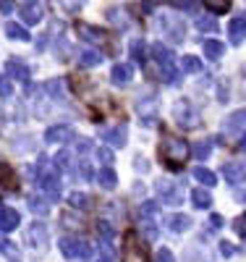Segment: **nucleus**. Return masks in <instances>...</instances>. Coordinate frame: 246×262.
<instances>
[{
  "label": "nucleus",
  "mask_w": 246,
  "mask_h": 262,
  "mask_svg": "<svg viewBox=\"0 0 246 262\" xmlns=\"http://www.w3.org/2000/svg\"><path fill=\"white\" fill-rule=\"evenodd\" d=\"M160 155H163L170 165H175V163H184V160H186L189 147H186L184 139H173V137H168V139L163 142V147H160Z\"/></svg>",
  "instance_id": "f257e3e1"
},
{
  "label": "nucleus",
  "mask_w": 246,
  "mask_h": 262,
  "mask_svg": "<svg viewBox=\"0 0 246 262\" xmlns=\"http://www.w3.org/2000/svg\"><path fill=\"white\" fill-rule=\"evenodd\" d=\"M60 252L65 257H71V259H86L89 254H92L89 244L79 242V238H60Z\"/></svg>",
  "instance_id": "f03ea898"
},
{
  "label": "nucleus",
  "mask_w": 246,
  "mask_h": 262,
  "mask_svg": "<svg viewBox=\"0 0 246 262\" xmlns=\"http://www.w3.org/2000/svg\"><path fill=\"white\" fill-rule=\"evenodd\" d=\"M6 74H8V79H16V81H21V84H27L29 76H32L29 66H27L24 60H18V58H11V60L6 63Z\"/></svg>",
  "instance_id": "7ed1b4c3"
},
{
  "label": "nucleus",
  "mask_w": 246,
  "mask_h": 262,
  "mask_svg": "<svg viewBox=\"0 0 246 262\" xmlns=\"http://www.w3.org/2000/svg\"><path fill=\"white\" fill-rule=\"evenodd\" d=\"M42 16H44L42 0H24V6H21V18H24L27 24H37V21H42Z\"/></svg>",
  "instance_id": "20e7f679"
},
{
  "label": "nucleus",
  "mask_w": 246,
  "mask_h": 262,
  "mask_svg": "<svg viewBox=\"0 0 246 262\" xmlns=\"http://www.w3.org/2000/svg\"><path fill=\"white\" fill-rule=\"evenodd\" d=\"M39 186L42 191L50 196V200H58L60 196V181H58V173H39Z\"/></svg>",
  "instance_id": "39448f33"
},
{
  "label": "nucleus",
  "mask_w": 246,
  "mask_h": 262,
  "mask_svg": "<svg viewBox=\"0 0 246 262\" xmlns=\"http://www.w3.org/2000/svg\"><path fill=\"white\" fill-rule=\"evenodd\" d=\"M21 223V215L13 207H3L0 205V231H13Z\"/></svg>",
  "instance_id": "423d86ee"
},
{
  "label": "nucleus",
  "mask_w": 246,
  "mask_h": 262,
  "mask_svg": "<svg viewBox=\"0 0 246 262\" xmlns=\"http://www.w3.org/2000/svg\"><path fill=\"white\" fill-rule=\"evenodd\" d=\"M27 238H29V244L34 247H39V249H44V244H48V228H44L42 223H34L29 231H27Z\"/></svg>",
  "instance_id": "0eeeda50"
},
{
  "label": "nucleus",
  "mask_w": 246,
  "mask_h": 262,
  "mask_svg": "<svg viewBox=\"0 0 246 262\" xmlns=\"http://www.w3.org/2000/svg\"><path fill=\"white\" fill-rule=\"evenodd\" d=\"M163 24H165V29H168V39L170 42H181L184 39V24H181V21H175V18H165L163 21Z\"/></svg>",
  "instance_id": "6e6552de"
},
{
  "label": "nucleus",
  "mask_w": 246,
  "mask_h": 262,
  "mask_svg": "<svg viewBox=\"0 0 246 262\" xmlns=\"http://www.w3.org/2000/svg\"><path fill=\"white\" fill-rule=\"evenodd\" d=\"M44 139L48 142H65V139H71V128L69 126H53V128H48Z\"/></svg>",
  "instance_id": "1a4fd4ad"
},
{
  "label": "nucleus",
  "mask_w": 246,
  "mask_h": 262,
  "mask_svg": "<svg viewBox=\"0 0 246 262\" xmlns=\"http://www.w3.org/2000/svg\"><path fill=\"white\" fill-rule=\"evenodd\" d=\"M123 259H126V262H144V252H142L137 244H133V236H128V244H126Z\"/></svg>",
  "instance_id": "9d476101"
},
{
  "label": "nucleus",
  "mask_w": 246,
  "mask_h": 262,
  "mask_svg": "<svg viewBox=\"0 0 246 262\" xmlns=\"http://www.w3.org/2000/svg\"><path fill=\"white\" fill-rule=\"evenodd\" d=\"M228 32H231V42H233V45H238V42L243 39V32H246V18H233Z\"/></svg>",
  "instance_id": "9b49d317"
},
{
  "label": "nucleus",
  "mask_w": 246,
  "mask_h": 262,
  "mask_svg": "<svg viewBox=\"0 0 246 262\" xmlns=\"http://www.w3.org/2000/svg\"><path fill=\"white\" fill-rule=\"evenodd\" d=\"M6 34L11 39H18V42H27L29 39V32L21 27V24H13V21H8V24H6Z\"/></svg>",
  "instance_id": "f8f14e48"
},
{
  "label": "nucleus",
  "mask_w": 246,
  "mask_h": 262,
  "mask_svg": "<svg viewBox=\"0 0 246 262\" xmlns=\"http://www.w3.org/2000/svg\"><path fill=\"white\" fill-rule=\"evenodd\" d=\"M131 81V66H116L113 69V84H128Z\"/></svg>",
  "instance_id": "ddd939ff"
},
{
  "label": "nucleus",
  "mask_w": 246,
  "mask_h": 262,
  "mask_svg": "<svg viewBox=\"0 0 246 262\" xmlns=\"http://www.w3.org/2000/svg\"><path fill=\"white\" fill-rule=\"evenodd\" d=\"M29 210L37 212V215H44V212L50 210V205H48V200H44V196H32V200H29Z\"/></svg>",
  "instance_id": "4468645a"
},
{
  "label": "nucleus",
  "mask_w": 246,
  "mask_h": 262,
  "mask_svg": "<svg viewBox=\"0 0 246 262\" xmlns=\"http://www.w3.org/2000/svg\"><path fill=\"white\" fill-rule=\"evenodd\" d=\"M205 53H207L212 60H217L222 53H226V48H222L220 42H215V39H207V42H205Z\"/></svg>",
  "instance_id": "2eb2a0df"
},
{
  "label": "nucleus",
  "mask_w": 246,
  "mask_h": 262,
  "mask_svg": "<svg viewBox=\"0 0 246 262\" xmlns=\"http://www.w3.org/2000/svg\"><path fill=\"white\" fill-rule=\"evenodd\" d=\"M100 60H102V55L95 53V50H84V53L79 55V63H81V66H97Z\"/></svg>",
  "instance_id": "dca6fc26"
},
{
  "label": "nucleus",
  "mask_w": 246,
  "mask_h": 262,
  "mask_svg": "<svg viewBox=\"0 0 246 262\" xmlns=\"http://www.w3.org/2000/svg\"><path fill=\"white\" fill-rule=\"evenodd\" d=\"M44 90H48L53 97L60 100V97H63V81H60V79H50L48 84H44Z\"/></svg>",
  "instance_id": "f3484780"
},
{
  "label": "nucleus",
  "mask_w": 246,
  "mask_h": 262,
  "mask_svg": "<svg viewBox=\"0 0 246 262\" xmlns=\"http://www.w3.org/2000/svg\"><path fill=\"white\" fill-rule=\"evenodd\" d=\"M11 95H13V84L8 74H0V97H11Z\"/></svg>",
  "instance_id": "a211bd4d"
},
{
  "label": "nucleus",
  "mask_w": 246,
  "mask_h": 262,
  "mask_svg": "<svg viewBox=\"0 0 246 262\" xmlns=\"http://www.w3.org/2000/svg\"><path fill=\"white\" fill-rule=\"evenodd\" d=\"M205 6H207L210 11H215V13H222V11H228L231 0H205Z\"/></svg>",
  "instance_id": "6ab92c4d"
},
{
  "label": "nucleus",
  "mask_w": 246,
  "mask_h": 262,
  "mask_svg": "<svg viewBox=\"0 0 246 262\" xmlns=\"http://www.w3.org/2000/svg\"><path fill=\"white\" fill-rule=\"evenodd\" d=\"M97 181H100L105 189H113V186H116V173H113V170H102L100 176H97Z\"/></svg>",
  "instance_id": "aec40b11"
},
{
  "label": "nucleus",
  "mask_w": 246,
  "mask_h": 262,
  "mask_svg": "<svg viewBox=\"0 0 246 262\" xmlns=\"http://www.w3.org/2000/svg\"><path fill=\"white\" fill-rule=\"evenodd\" d=\"M196 27L202 29V32H215V18H210V16H202V18H196Z\"/></svg>",
  "instance_id": "412c9836"
},
{
  "label": "nucleus",
  "mask_w": 246,
  "mask_h": 262,
  "mask_svg": "<svg viewBox=\"0 0 246 262\" xmlns=\"http://www.w3.org/2000/svg\"><path fill=\"white\" fill-rule=\"evenodd\" d=\"M105 137H110V142H116V144H123V142H126V139H123V137H126V128H123V126H121V128H113V131H107Z\"/></svg>",
  "instance_id": "4be33fe9"
},
{
  "label": "nucleus",
  "mask_w": 246,
  "mask_h": 262,
  "mask_svg": "<svg viewBox=\"0 0 246 262\" xmlns=\"http://www.w3.org/2000/svg\"><path fill=\"white\" fill-rule=\"evenodd\" d=\"M0 173H3V186H6V189H13L16 181L11 179V168H8V165H0Z\"/></svg>",
  "instance_id": "5701e85b"
},
{
  "label": "nucleus",
  "mask_w": 246,
  "mask_h": 262,
  "mask_svg": "<svg viewBox=\"0 0 246 262\" xmlns=\"http://www.w3.org/2000/svg\"><path fill=\"white\" fill-rule=\"evenodd\" d=\"M184 69H186V71H199V69H202V63H199L194 55H186V58H184Z\"/></svg>",
  "instance_id": "b1692460"
},
{
  "label": "nucleus",
  "mask_w": 246,
  "mask_h": 262,
  "mask_svg": "<svg viewBox=\"0 0 246 262\" xmlns=\"http://www.w3.org/2000/svg\"><path fill=\"white\" fill-rule=\"evenodd\" d=\"M194 176H196L199 181H202V184H215V176H212L210 170H205V168H199V170L194 173Z\"/></svg>",
  "instance_id": "393cba45"
},
{
  "label": "nucleus",
  "mask_w": 246,
  "mask_h": 262,
  "mask_svg": "<svg viewBox=\"0 0 246 262\" xmlns=\"http://www.w3.org/2000/svg\"><path fill=\"white\" fill-rule=\"evenodd\" d=\"M194 205H196V207H207V205H210V196H207L205 191H194Z\"/></svg>",
  "instance_id": "a878e982"
},
{
  "label": "nucleus",
  "mask_w": 246,
  "mask_h": 262,
  "mask_svg": "<svg viewBox=\"0 0 246 262\" xmlns=\"http://www.w3.org/2000/svg\"><path fill=\"white\" fill-rule=\"evenodd\" d=\"M86 202H89L86 194H71V205H74V207H84Z\"/></svg>",
  "instance_id": "bb28decb"
},
{
  "label": "nucleus",
  "mask_w": 246,
  "mask_h": 262,
  "mask_svg": "<svg viewBox=\"0 0 246 262\" xmlns=\"http://www.w3.org/2000/svg\"><path fill=\"white\" fill-rule=\"evenodd\" d=\"M170 226H173L175 231H184V228H189V217H173Z\"/></svg>",
  "instance_id": "cd10ccee"
},
{
  "label": "nucleus",
  "mask_w": 246,
  "mask_h": 262,
  "mask_svg": "<svg viewBox=\"0 0 246 262\" xmlns=\"http://www.w3.org/2000/svg\"><path fill=\"white\" fill-rule=\"evenodd\" d=\"M0 13H13V0H0Z\"/></svg>",
  "instance_id": "c85d7f7f"
},
{
  "label": "nucleus",
  "mask_w": 246,
  "mask_h": 262,
  "mask_svg": "<svg viewBox=\"0 0 246 262\" xmlns=\"http://www.w3.org/2000/svg\"><path fill=\"white\" fill-rule=\"evenodd\" d=\"M97 158H100L102 163H110V160H113V155H110L107 149H100V152H97Z\"/></svg>",
  "instance_id": "c756f323"
},
{
  "label": "nucleus",
  "mask_w": 246,
  "mask_h": 262,
  "mask_svg": "<svg viewBox=\"0 0 246 262\" xmlns=\"http://www.w3.org/2000/svg\"><path fill=\"white\" fill-rule=\"evenodd\" d=\"M158 262H173V257H170V252H160V257H158Z\"/></svg>",
  "instance_id": "7c9ffc66"
},
{
  "label": "nucleus",
  "mask_w": 246,
  "mask_h": 262,
  "mask_svg": "<svg viewBox=\"0 0 246 262\" xmlns=\"http://www.w3.org/2000/svg\"><path fill=\"white\" fill-rule=\"evenodd\" d=\"M207 152H210V147H207V144H199V147H196V155H199V158H205Z\"/></svg>",
  "instance_id": "2f4dec72"
},
{
  "label": "nucleus",
  "mask_w": 246,
  "mask_h": 262,
  "mask_svg": "<svg viewBox=\"0 0 246 262\" xmlns=\"http://www.w3.org/2000/svg\"><path fill=\"white\" fill-rule=\"evenodd\" d=\"M44 42H48V32H44V34L37 39V50H44Z\"/></svg>",
  "instance_id": "473e14b6"
},
{
  "label": "nucleus",
  "mask_w": 246,
  "mask_h": 262,
  "mask_svg": "<svg viewBox=\"0 0 246 262\" xmlns=\"http://www.w3.org/2000/svg\"><path fill=\"white\" fill-rule=\"evenodd\" d=\"M6 247H8V242H3V238H0V252H6Z\"/></svg>",
  "instance_id": "72a5a7b5"
},
{
  "label": "nucleus",
  "mask_w": 246,
  "mask_h": 262,
  "mask_svg": "<svg viewBox=\"0 0 246 262\" xmlns=\"http://www.w3.org/2000/svg\"><path fill=\"white\" fill-rule=\"evenodd\" d=\"M100 262H110V259H100Z\"/></svg>",
  "instance_id": "f704fd0d"
}]
</instances>
